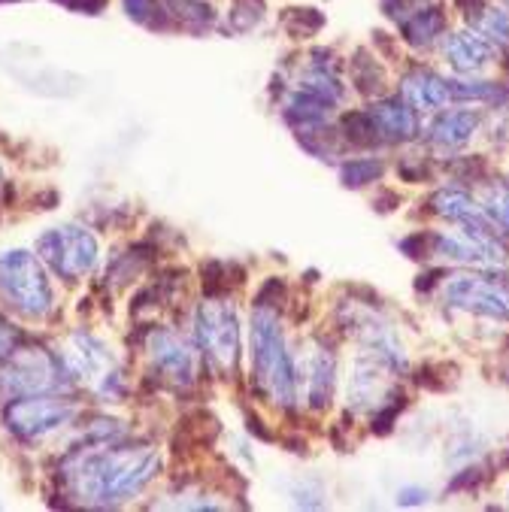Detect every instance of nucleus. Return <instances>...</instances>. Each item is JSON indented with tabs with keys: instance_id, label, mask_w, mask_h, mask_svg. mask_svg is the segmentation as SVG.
I'll return each mask as SVG.
<instances>
[{
	"instance_id": "nucleus-1",
	"label": "nucleus",
	"mask_w": 509,
	"mask_h": 512,
	"mask_svg": "<svg viewBox=\"0 0 509 512\" xmlns=\"http://www.w3.org/2000/svg\"><path fill=\"white\" fill-rule=\"evenodd\" d=\"M161 458L152 446L128 443H88L61 464L67 494L79 506H122L152 485Z\"/></svg>"
},
{
	"instance_id": "nucleus-2",
	"label": "nucleus",
	"mask_w": 509,
	"mask_h": 512,
	"mask_svg": "<svg viewBox=\"0 0 509 512\" xmlns=\"http://www.w3.org/2000/svg\"><path fill=\"white\" fill-rule=\"evenodd\" d=\"M252 376L258 379L261 391L279 403L294 406L297 400V364L285 349L279 316L267 303H258L252 313Z\"/></svg>"
},
{
	"instance_id": "nucleus-3",
	"label": "nucleus",
	"mask_w": 509,
	"mask_h": 512,
	"mask_svg": "<svg viewBox=\"0 0 509 512\" xmlns=\"http://www.w3.org/2000/svg\"><path fill=\"white\" fill-rule=\"evenodd\" d=\"M0 300L25 319L49 316L55 294L46 276V264L28 249H10L0 255Z\"/></svg>"
},
{
	"instance_id": "nucleus-4",
	"label": "nucleus",
	"mask_w": 509,
	"mask_h": 512,
	"mask_svg": "<svg viewBox=\"0 0 509 512\" xmlns=\"http://www.w3.org/2000/svg\"><path fill=\"white\" fill-rule=\"evenodd\" d=\"M64 364H67L70 376L79 379L100 400H122V394H125L122 367L104 340H97L94 334H85V331H76L67 340Z\"/></svg>"
},
{
	"instance_id": "nucleus-5",
	"label": "nucleus",
	"mask_w": 509,
	"mask_h": 512,
	"mask_svg": "<svg viewBox=\"0 0 509 512\" xmlns=\"http://www.w3.org/2000/svg\"><path fill=\"white\" fill-rule=\"evenodd\" d=\"M194 337L197 349L203 352L219 373L234 376L240 361V322L234 306L222 297H207L194 313Z\"/></svg>"
},
{
	"instance_id": "nucleus-6",
	"label": "nucleus",
	"mask_w": 509,
	"mask_h": 512,
	"mask_svg": "<svg viewBox=\"0 0 509 512\" xmlns=\"http://www.w3.org/2000/svg\"><path fill=\"white\" fill-rule=\"evenodd\" d=\"M79 413V406L61 394H22L4 409V425L22 440H43L67 428Z\"/></svg>"
},
{
	"instance_id": "nucleus-7",
	"label": "nucleus",
	"mask_w": 509,
	"mask_h": 512,
	"mask_svg": "<svg viewBox=\"0 0 509 512\" xmlns=\"http://www.w3.org/2000/svg\"><path fill=\"white\" fill-rule=\"evenodd\" d=\"M67 373L70 370L64 358L52 355L49 349H16L0 370V391L13 397L61 391L67 385Z\"/></svg>"
},
{
	"instance_id": "nucleus-8",
	"label": "nucleus",
	"mask_w": 509,
	"mask_h": 512,
	"mask_svg": "<svg viewBox=\"0 0 509 512\" xmlns=\"http://www.w3.org/2000/svg\"><path fill=\"white\" fill-rule=\"evenodd\" d=\"M37 258L61 279L76 282L97 264V240L79 225L49 228L37 237Z\"/></svg>"
},
{
	"instance_id": "nucleus-9",
	"label": "nucleus",
	"mask_w": 509,
	"mask_h": 512,
	"mask_svg": "<svg viewBox=\"0 0 509 512\" xmlns=\"http://www.w3.org/2000/svg\"><path fill=\"white\" fill-rule=\"evenodd\" d=\"M443 297L449 306H458V310L479 313L488 319H509V279L458 273L443 285Z\"/></svg>"
},
{
	"instance_id": "nucleus-10",
	"label": "nucleus",
	"mask_w": 509,
	"mask_h": 512,
	"mask_svg": "<svg viewBox=\"0 0 509 512\" xmlns=\"http://www.w3.org/2000/svg\"><path fill=\"white\" fill-rule=\"evenodd\" d=\"M146 352H149L152 367L161 373V379L182 385V388H188L197 379V352L173 331L155 328L146 340Z\"/></svg>"
},
{
	"instance_id": "nucleus-11",
	"label": "nucleus",
	"mask_w": 509,
	"mask_h": 512,
	"mask_svg": "<svg viewBox=\"0 0 509 512\" xmlns=\"http://www.w3.org/2000/svg\"><path fill=\"white\" fill-rule=\"evenodd\" d=\"M403 100L410 104L413 110H443L449 107L455 94H452V82L431 73V70H416L410 76H403Z\"/></svg>"
},
{
	"instance_id": "nucleus-12",
	"label": "nucleus",
	"mask_w": 509,
	"mask_h": 512,
	"mask_svg": "<svg viewBox=\"0 0 509 512\" xmlns=\"http://www.w3.org/2000/svg\"><path fill=\"white\" fill-rule=\"evenodd\" d=\"M446 58L458 73L473 76V73H482L494 61V43L485 34L461 31V34L446 37Z\"/></svg>"
},
{
	"instance_id": "nucleus-13",
	"label": "nucleus",
	"mask_w": 509,
	"mask_h": 512,
	"mask_svg": "<svg viewBox=\"0 0 509 512\" xmlns=\"http://www.w3.org/2000/svg\"><path fill=\"white\" fill-rule=\"evenodd\" d=\"M367 119L376 131V140H410L419 131L416 122V110L406 104V100L394 97V100H382L373 110H367Z\"/></svg>"
},
{
	"instance_id": "nucleus-14",
	"label": "nucleus",
	"mask_w": 509,
	"mask_h": 512,
	"mask_svg": "<svg viewBox=\"0 0 509 512\" xmlns=\"http://www.w3.org/2000/svg\"><path fill=\"white\" fill-rule=\"evenodd\" d=\"M434 210H437L440 216H446L449 222L461 225V228L497 234V225L485 216L482 203H476V200H473L467 191H461V188H443L440 194H434Z\"/></svg>"
},
{
	"instance_id": "nucleus-15",
	"label": "nucleus",
	"mask_w": 509,
	"mask_h": 512,
	"mask_svg": "<svg viewBox=\"0 0 509 512\" xmlns=\"http://www.w3.org/2000/svg\"><path fill=\"white\" fill-rule=\"evenodd\" d=\"M297 364V361H294ZM307 376V394L316 409L331 403V388H334V355L322 346H313L307 352V364H297V382Z\"/></svg>"
},
{
	"instance_id": "nucleus-16",
	"label": "nucleus",
	"mask_w": 509,
	"mask_h": 512,
	"mask_svg": "<svg viewBox=\"0 0 509 512\" xmlns=\"http://www.w3.org/2000/svg\"><path fill=\"white\" fill-rule=\"evenodd\" d=\"M476 125H479L476 113L452 110V113H440V116L434 119V125L428 128V134H431V140H434L437 146H443V149H458V146H464V143L473 137Z\"/></svg>"
},
{
	"instance_id": "nucleus-17",
	"label": "nucleus",
	"mask_w": 509,
	"mask_h": 512,
	"mask_svg": "<svg viewBox=\"0 0 509 512\" xmlns=\"http://www.w3.org/2000/svg\"><path fill=\"white\" fill-rule=\"evenodd\" d=\"M482 210L497 228H503L509 234V188H503V185L488 188L482 197Z\"/></svg>"
},
{
	"instance_id": "nucleus-18",
	"label": "nucleus",
	"mask_w": 509,
	"mask_h": 512,
	"mask_svg": "<svg viewBox=\"0 0 509 512\" xmlns=\"http://www.w3.org/2000/svg\"><path fill=\"white\" fill-rule=\"evenodd\" d=\"M379 164L376 161H352L343 167V182L346 185H364V182H373L379 176Z\"/></svg>"
},
{
	"instance_id": "nucleus-19",
	"label": "nucleus",
	"mask_w": 509,
	"mask_h": 512,
	"mask_svg": "<svg viewBox=\"0 0 509 512\" xmlns=\"http://www.w3.org/2000/svg\"><path fill=\"white\" fill-rule=\"evenodd\" d=\"M19 343H22V337H19V331L0 316V361H7L16 349H19Z\"/></svg>"
},
{
	"instance_id": "nucleus-20",
	"label": "nucleus",
	"mask_w": 509,
	"mask_h": 512,
	"mask_svg": "<svg viewBox=\"0 0 509 512\" xmlns=\"http://www.w3.org/2000/svg\"><path fill=\"white\" fill-rule=\"evenodd\" d=\"M0 179H4V167H0Z\"/></svg>"
}]
</instances>
